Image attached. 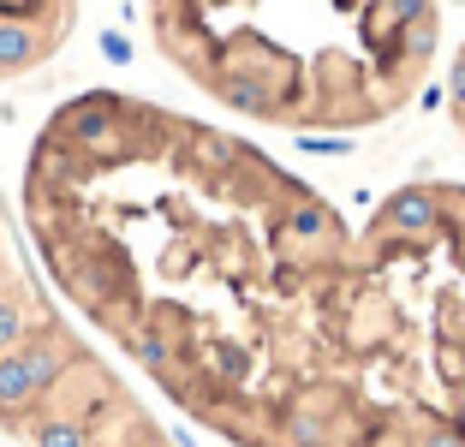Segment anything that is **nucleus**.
Wrapping results in <instances>:
<instances>
[{"label":"nucleus","mask_w":465,"mask_h":447,"mask_svg":"<svg viewBox=\"0 0 465 447\" xmlns=\"http://www.w3.org/2000/svg\"><path fill=\"white\" fill-rule=\"evenodd\" d=\"M25 197L60 293L232 447H465V185L352 227L245 137L90 90Z\"/></svg>","instance_id":"nucleus-1"},{"label":"nucleus","mask_w":465,"mask_h":447,"mask_svg":"<svg viewBox=\"0 0 465 447\" xmlns=\"http://www.w3.org/2000/svg\"><path fill=\"white\" fill-rule=\"evenodd\" d=\"M66 30L54 25H30V18H0V78H13V72H30L60 48Z\"/></svg>","instance_id":"nucleus-3"},{"label":"nucleus","mask_w":465,"mask_h":447,"mask_svg":"<svg viewBox=\"0 0 465 447\" xmlns=\"http://www.w3.org/2000/svg\"><path fill=\"white\" fill-rule=\"evenodd\" d=\"M30 406H42V393H36V382H30L25 358L0 353V418H25Z\"/></svg>","instance_id":"nucleus-4"},{"label":"nucleus","mask_w":465,"mask_h":447,"mask_svg":"<svg viewBox=\"0 0 465 447\" xmlns=\"http://www.w3.org/2000/svg\"><path fill=\"white\" fill-rule=\"evenodd\" d=\"M30 328H36V316H30L25 298H0V353H18Z\"/></svg>","instance_id":"nucleus-6"},{"label":"nucleus","mask_w":465,"mask_h":447,"mask_svg":"<svg viewBox=\"0 0 465 447\" xmlns=\"http://www.w3.org/2000/svg\"><path fill=\"white\" fill-rule=\"evenodd\" d=\"M155 48L203 95L287 132H364L424 90L436 0H150Z\"/></svg>","instance_id":"nucleus-2"},{"label":"nucleus","mask_w":465,"mask_h":447,"mask_svg":"<svg viewBox=\"0 0 465 447\" xmlns=\"http://www.w3.org/2000/svg\"><path fill=\"white\" fill-rule=\"evenodd\" d=\"M448 114H453V125H460V137H465V42H460L453 72H448Z\"/></svg>","instance_id":"nucleus-7"},{"label":"nucleus","mask_w":465,"mask_h":447,"mask_svg":"<svg viewBox=\"0 0 465 447\" xmlns=\"http://www.w3.org/2000/svg\"><path fill=\"white\" fill-rule=\"evenodd\" d=\"M102 55H108V60H120V66H125V60H132V42H125V36H114V30H108V36H102Z\"/></svg>","instance_id":"nucleus-8"},{"label":"nucleus","mask_w":465,"mask_h":447,"mask_svg":"<svg viewBox=\"0 0 465 447\" xmlns=\"http://www.w3.org/2000/svg\"><path fill=\"white\" fill-rule=\"evenodd\" d=\"M25 423H30L36 447H90V430L78 418H66V412H30Z\"/></svg>","instance_id":"nucleus-5"}]
</instances>
